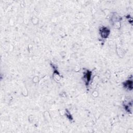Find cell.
Listing matches in <instances>:
<instances>
[{
    "instance_id": "6",
    "label": "cell",
    "mask_w": 133,
    "mask_h": 133,
    "mask_svg": "<svg viewBox=\"0 0 133 133\" xmlns=\"http://www.w3.org/2000/svg\"><path fill=\"white\" fill-rule=\"evenodd\" d=\"M50 65L54 70V76H55V77L56 79H57L58 80H59L60 79V74L59 73V71L57 70V66H55V65L52 63H50Z\"/></svg>"
},
{
    "instance_id": "4",
    "label": "cell",
    "mask_w": 133,
    "mask_h": 133,
    "mask_svg": "<svg viewBox=\"0 0 133 133\" xmlns=\"http://www.w3.org/2000/svg\"><path fill=\"white\" fill-rule=\"evenodd\" d=\"M123 87L125 89L129 90H131L132 89V81L131 79H127L123 83Z\"/></svg>"
},
{
    "instance_id": "3",
    "label": "cell",
    "mask_w": 133,
    "mask_h": 133,
    "mask_svg": "<svg viewBox=\"0 0 133 133\" xmlns=\"http://www.w3.org/2000/svg\"><path fill=\"white\" fill-rule=\"evenodd\" d=\"M121 17L118 16L117 14H114L112 17V22L113 25H120V21H121Z\"/></svg>"
},
{
    "instance_id": "7",
    "label": "cell",
    "mask_w": 133,
    "mask_h": 133,
    "mask_svg": "<svg viewBox=\"0 0 133 133\" xmlns=\"http://www.w3.org/2000/svg\"><path fill=\"white\" fill-rule=\"evenodd\" d=\"M65 115L67 117V118L69 119V120H72L73 119V118H72V116L71 114V113H70L69 111H68L67 110H66L65 111Z\"/></svg>"
},
{
    "instance_id": "2",
    "label": "cell",
    "mask_w": 133,
    "mask_h": 133,
    "mask_svg": "<svg viewBox=\"0 0 133 133\" xmlns=\"http://www.w3.org/2000/svg\"><path fill=\"white\" fill-rule=\"evenodd\" d=\"M110 33V30L109 28L102 26L99 29V34L102 39L107 38Z\"/></svg>"
},
{
    "instance_id": "5",
    "label": "cell",
    "mask_w": 133,
    "mask_h": 133,
    "mask_svg": "<svg viewBox=\"0 0 133 133\" xmlns=\"http://www.w3.org/2000/svg\"><path fill=\"white\" fill-rule=\"evenodd\" d=\"M123 107L124 108V109L127 112H131L132 110V100L130 101H125L123 103Z\"/></svg>"
},
{
    "instance_id": "1",
    "label": "cell",
    "mask_w": 133,
    "mask_h": 133,
    "mask_svg": "<svg viewBox=\"0 0 133 133\" xmlns=\"http://www.w3.org/2000/svg\"><path fill=\"white\" fill-rule=\"evenodd\" d=\"M92 76V72L89 70L86 69L83 72V81L87 87H88L91 81Z\"/></svg>"
}]
</instances>
